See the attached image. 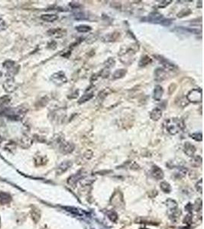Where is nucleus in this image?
Listing matches in <instances>:
<instances>
[{
    "instance_id": "f257e3e1",
    "label": "nucleus",
    "mask_w": 204,
    "mask_h": 229,
    "mask_svg": "<svg viewBox=\"0 0 204 229\" xmlns=\"http://www.w3.org/2000/svg\"><path fill=\"white\" fill-rule=\"evenodd\" d=\"M164 126L168 133L171 135H175L183 129L184 124L183 121L178 118H171L164 121Z\"/></svg>"
},
{
    "instance_id": "f03ea898",
    "label": "nucleus",
    "mask_w": 204,
    "mask_h": 229,
    "mask_svg": "<svg viewBox=\"0 0 204 229\" xmlns=\"http://www.w3.org/2000/svg\"><path fill=\"white\" fill-rule=\"evenodd\" d=\"M28 109L25 107H17V108H6L2 113L4 116L11 120L18 121L22 119V118L25 116Z\"/></svg>"
},
{
    "instance_id": "7ed1b4c3",
    "label": "nucleus",
    "mask_w": 204,
    "mask_h": 229,
    "mask_svg": "<svg viewBox=\"0 0 204 229\" xmlns=\"http://www.w3.org/2000/svg\"><path fill=\"white\" fill-rule=\"evenodd\" d=\"M143 20L147 21V22L154 23V24H160L164 26H169L171 24V22H172V19L165 18L162 15L158 12H156V11H154V12L151 13L150 15H148V16L144 18Z\"/></svg>"
},
{
    "instance_id": "20e7f679",
    "label": "nucleus",
    "mask_w": 204,
    "mask_h": 229,
    "mask_svg": "<svg viewBox=\"0 0 204 229\" xmlns=\"http://www.w3.org/2000/svg\"><path fill=\"white\" fill-rule=\"evenodd\" d=\"M187 100L192 103H201L202 100V89H193L187 93Z\"/></svg>"
},
{
    "instance_id": "39448f33",
    "label": "nucleus",
    "mask_w": 204,
    "mask_h": 229,
    "mask_svg": "<svg viewBox=\"0 0 204 229\" xmlns=\"http://www.w3.org/2000/svg\"><path fill=\"white\" fill-rule=\"evenodd\" d=\"M51 80L58 86H61L62 84H64L67 83V78L66 77L65 74L63 71H59L58 73L53 74L51 77Z\"/></svg>"
},
{
    "instance_id": "423d86ee",
    "label": "nucleus",
    "mask_w": 204,
    "mask_h": 229,
    "mask_svg": "<svg viewBox=\"0 0 204 229\" xmlns=\"http://www.w3.org/2000/svg\"><path fill=\"white\" fill-rule=\"evenodd\" d=\"M59 149L61 152H62L63 154H69V153L73 152V150H74V144L71 142H69V141H62L59 144Z\"/></svg>"
},
{
    "instance_id": "0eeeda50",
    "label": "nucleus",
    "mask_w": 204,
    "mask_h": 229,
    "mask_svg": "<svg viewBox=\"0 0 204 229\" xmlns=\"http://www.w3.org/2000/svg\"><path fill=\"white\" fill-rule=\"evenodd\" d=\"M157 57V60L162 64V66L164 67V70H173L176 68V65L174 64H173L172 62H171L170 61H168V59L164 58V57L161 56V55H156L155 56Z\"/></svg>"
},
{
    "instance_id": "6e6552de",
    "label": "nucleus",
    "mask_w": 204,
    "mask_h": 229,
    "mask_svg": "<svg viewBox=\"0 0 204 229\" xmlns=\"http://www.w3.org/2000/svg\"><path fill=\"white\" fill-rule=\"evenodd\" d=\"M3 88L7 93H12L17 88V84L14 78H8L3 83Z\"/></svg>"
},
{
    "instance_id": "1a4fd4ad",
    "label": "nucleus",
    "mask_w": 204,
    "mask_h": 229,
    "mask_svg": "<svg viewBox=\"0 0 204 229\" xmlns=\"http://www.w3.org/2000/svg\"><path fill=\"white\" fill-rule=\"evenodd\" d=\"M167 78V71L164 68H158L155 71V80L157 82H162Z\"/></svg>"
},
{
    "instance_id": "9d476101",
    "label": "nucleus",
    "mask_w": 204,
    "mask_h": 229,
    "mask_svg": "<svg viewBox=\"0 0 204 229\" xmlns=\"http://www.w3.org/2000/svg\"><path fill=\"white\" fill-rule=\"evenodd\" d=\"M72 166L71 161H64L61 163L58 167L56 170V173L58 175H61L62 173H65L69 168Z\"/></svg>"
},
{
    "instance_id": "9b49d317",
    "label": "nucleus",
    "mask_w": 204,
    "mask_h": 229,
    "mask_svg": "<svg viewBox=\"0 0 204 229\" xmlns=\"http://www.w3.org/2000/svg\"><path fill=\"white\" fill-rule=\"evenodd\" d=\"M49 35L55 38H60L64 37L66 34V30H64L62 28H55L51 29L48 31Z\"/></svg>"
},
{
    "instance_id": "f8f14e48",
    "label": "nucleus",
    "mask_w": 204,
    "mask_h": 229,
    "mask_svg": "<svg viewBox=\"0 0 204 229\" xmlns=\"http://www.w3.org/2000/svg\"><path fill=\"white\" fill-rule=\"evenodd\" d=\"M163 94H164V89L161 86L156 85L154 89L153 98L155 101H160L162 98Z\"/></svg>"
},
{
    "instance_id": "ddd939ff",
    "label": "nucleus",
    "mask_w": 204,
    "mask_h": 229,
    "mask_svg": "<svg viewBox=\"0 0 204 229\" xmlns=\"http://www.w3.org/2000/svg\"><path fill=\"white\" fill-rule=\"evenodd\" d=\"M162 117V110L159 107L152 109L150 112V118L152 121H158Z\"/></svg>"
},
{
    "instance_id": "4468645a",
    "label": "nucleus",
    "mask_w": 204,
    "mask_h": 229,
    "mask_svg": "<svg viewBox=\"0 0 204 229\" xmlns=\"http://www.w3.org/2000/svg\"><path fill=\"white\" fill-rule=\"evenodd\" d=\"M184 152L189 157H193L196 152V148L190 142H186L184 144Z\"/></svg>"
},
{
    "instance_id": "2eb2a0df",
    "label": "nucleus",
    "mask_w": 204,
    "mask_h": 229,
    "mask_svg": "<svg viewBox=\"0 0 204 229\" xmlns=\"http://www.w3.org/2000/svg\"><path fill=\"white\" fill-rule=\"evenodd\" d=\"M32 144V139L27 135H24L20 140V146L24 149L29 148Z\"/></svg>"
},
{
    "instance_id": "dca6fc26",
    "label": "nucleus",
    "mask_w": 204,
    "mask_h": 229,
    "mask_svg": "<svg viewBox=\"0 0 204 229\" xmlns=\"http://www.w3.org/2000/svg\"><path fill=\"white\" fill-rule=\"evenodd\" d=\"M12 201V196L5 192H0V204L2 205L8 204Z\"/></svg>"
},
{
    "instance_id": "f3484780",
    "label": "nucleus",
    "mask_w": 204,
    "mask_h": 229,
    "mask_svg": "<svg viewBox=\"0 0 204 229\" xmlns=\"http://www.w3.org/2000/svg\"><path fill=\"white\" fill-rule=\"evenodd\" d=\"M152 176L158 179H161L164 177V172L158 166H154L152 170Z\"/></svg>"
},
{
    "instance_id": "a211bd4d",
    "label": "nucleus",
    "mask_w": 204,
    "mask_h": 229,
    "mask_svg": "<svg viewBox=\"0 0 204 229\" xmlns=\"http://www.w3.org/2000/svg\"><path fill=\"white\" fill-rule=\"evenodd\" d=\"M31 217L35 223H38L41 218V212L38 208H33L31 210Z\"/></svg>"
},
{
    "instance_id": "6ab92c4d",
    "label": "nucleus",
    "mask_w": 204,
    "mask_h": 229,
    "mask_svg": "<svg viewBox=\"0 0 204 229\" xmlns=\"http://www.w3.org/2000/svg\"><path fill=\"white\" fill-rule=\"evenodd\" d=\"M81 177H83V172L82 171L73 175V176H71L68 179V184L71 185V186L75 185L76 183H77V182L78 181V180H80V179Z\"/></svg>"
},
{
    "instance_id": "aec40b11",
    "label": "nucleus",
    "mask_w": 204,
    "mask_h": 229,
    "mask_svg": "<svg viewBox=\"0 0 204 229\" xmlns=\"http://www.w3.org/2000/svg\"><path fill=\"white\" fill-rule=\"evenodd\" d=\"M41 18L47 22H53L58 19V16L55 14H45L41 16Z\"/></svg>"
},
{
    "instance_id": "412c9836",
    "label": "nucleus",
    "mask_w": 204,
    "mask_h": 229,
    "mask_svg": "<svg viewBox=\"0 0 204 229\" xmlns=\"http://www.w3.org/2000/svg\"><path fill=\"white\" fill-rule=\"evenodd\" d=\"M93 96H94V95H93V93H92V92H91V93H85V94H83V96L79 99L78 103L79 104H83V103H86L87 101H89V100L93 97Z\"/></svg>"
},
{
    "instance_id": "4be33fe9",
    "label": "nucleus",
    "mask_w": 204,
    "mask_h": 229,
    "mask_svg": "<svg viewBox=\"0 0 204 229\" xmlns=\"http://www.w3.org/2000/svg\"><path fill=\"white\" fill-rule=\"evenodd\" d=\"M126 73H127V71H126L125 69L116 70L112 76V80H117V79L122 78V77H124L125 76Z\"/></svg>"
},
{
    "instance_id": "5701e85b",
    "label": "nucleus",
    "mask_w": 204,
    "mask_h": 229,
    "mask_svg": "<svg viewBox=\"0 0 204 229\" xmlns=\"http://www.w3.org/2000/svg\"><path fill=\"white\" fill-rule=\"evenodd\" d=\"M152 62V58L149 56H148V55H145V56H143L141 58L140 61H139V67H145L147 66V65H148V64H150Z\"/></svg>"
},
{
    "instance_id": "b1692460",
    "label": "nucleus",
    "mask_w": 204,
    "mask_h": 229,
    "mask_svg": "<svg viewBox=\"0 0 204 229\" xmlns=\"http://www.w3.org/2000/svg\"><path fill=\"white\" fill-rule=\"evenodd\" d=\"M179 31L183 32H187L189 34H197L198 33H201V31H199L198 29L195 28H184V27H178Z\"/></svg>"
},
{
    "instance_id": "393cba45",
    "label": "nucleus",
    "mask_w": 204,
    "mask_h": 229,
    "mask_svg": "<svg viewBox=\"0 0 204 229\" xmlns=\"http://www.w3.org/2000/svg\"><path fill=\"white\" fill-rule=\"evenodd\" d=\"M76 30L80 33H86L92 30V28L86 25H80L76 27Z\"/></svg>"
},
{
    "instance_id": "a878e982",
    "label": "nucleus",
    "mask_w": 204,
    "mask_h": 229,
    "mask_svg": "<svg viewBox=\"0 0 204 229\" xmlns=\"http://www.w3.org/2000/svg\"><path fill=\"white\" fill-rule=\"evenodd\" d=\"M10 102H11V98L8 96H2V97L0 98V105L5 108H7Z\"/></svg>"
},
{
    "instance_id": "bb28decb",
    "label": "nucleus",
    "mask_w": 204,
    "mask_h": 229,
    "mask_svg": "<svg viewBox=\"0 0 204 229\" xmlns=\"http://www.w3.org/2000/svg\"><path fill=\"white\" fill-rule=\"evenodd\" d=\"M76 20H86L88 19V16L83 12H77L73 15Z\"/></svg>"
},
{
    "instance_id": "cd10ccee",
    "label": "nucleus",
    "mask_w": 204,
    "mask_h": 229,
    "mask_svg": "<svg viewBox=\"0 0 204 229\" xmlns=\"http://www.w3.org/2000/svg\"><path fill=\"white\" fill-rule=\"evenodd\" d=\"M190 136L196 141H202V132H194V133L190 135Z\"/></svg>"
},
{
    "instance_id": "c85d7f7f",
    "label": "nucleus",
    "mask_w": 204,
    "mask_h": 229,
    "mask_svg": "<svg viewBox=\"0 0 204 229\" xmlns=\"http://www.w3.org/2000/svg\"><path fill=\"white\" fill-rule=\"evenodd\" d=\"M191 13L192 11H190L189 8H184V9H183L181 11H180V12L177 14V17H178V18H183L184 16L189 15L191 14Z\"/></svg>"
},
{
    "instance_id": "c756f323",
    "label": "nucleus",
    "mask_w": 204,
    "mask_h": 229,
    "mask_svg": "<svg viewBox=\"0 0 204 229\" xmlns=\"http://www.w3.org/2000/svg\"><path fill=\"white\" fill-rule=\"evenodd\" d=\"M15 63L14 61H6L3 64L4 68H5L7 70H9V69H11V68H12L13 67H15Z\"/></svg>"
},
{
    "instance_id": "7c9ffc66",
    "label": "nucleus",
    "mask_w": 204,
    "mask_h": 229,
    "mask_svg": "<svg viewBox=\"0 0 204 229\" xmlns=\"http://www.w3.org/2000/svg\"><path fill=\"white\" fill-rule=\"evenodd\" d=\"M161 188L165 192H169L171 191V186L167 182H162L161 183Z\"/></svg>"
},
{
    "instance_id": "2f4dec72",
    "label": "nucleus",
    "mask_w": 204,
    "mask_h": 229,
    "mask_svg": "<svg viewBox=\"0 0 204 229\" xmlns=\"http://www.w3.org/2000/svg\"><path fill=\"white\" fill-rule=\"evenodd\" d=\"M16 145L14 142H9L5 145V150H7L8 151H10V152H12L13 151L15 150Z\"/></svg>"
},
{
    "instance_id": "473e14b6",
    "label": "nucleus",
    "mask_w": 204,
    "mask_h": 229,
    "mask_svg": "<svg viewBox=\"0 0 204 229\" xmlns=\"http://www.w3.org/2000/svg\"><path fill=\"white\" fill-rule=\"evenodd\" d=\"M107 215H108L109 218V219L111 220V221H115L117 220V217L118 216H117V214L115 213V211H109V212L107 213Z\"/></svg>"
},
{
    "instance_id": "72a5a7b5",
    "label": "nucleus",
    "mask_w": 204,
    "mask_h": 229,
    "mask_svg": "<svg viewBox=\"0 0 204 229\" xmlns=\"http://www.w3.org/2000/svg\"><path fill=\"white\" fill-rule=\"evenodd\" d=\"M171 2V1H161L160 3H158V7L160 8H165L166 6H168L170 3Z\"/></svg>"
},
{
    "instance_id": "f704fd0d",
    "label": "nucleus",
    "mask_w": 204,
    "mask_h": 229,
    "mask_svg": "<svg viewBox=\"0 0 204 229\" xmlns=\"http://www.w3.org/2000/svg\"><path fill=\"white\" fill-rule=\"evenodd\" d=\"M114 64H115V61H114L113 59H112V58H109V59L106 61L105 66H106V67L110 68V67H112L114 66Z\"/></svg>"
},
{
    "instance_id": "c9c22d12",
    "label": "nucleus",
    "mask_w": 204,
    "mask_h": 229,
    "mask_svg": "<svg viewBox=\"0 0 204 229\" xmlns=\"http://www.w3.org/2000/svg\"><path fill=\"white\" fill-rule=\"evenodd\" d=\"M7 28L6 23L5 22L4 20H2V18H0V31L5 30Z\"/></svg>"
},
{
    "instance_id": "e433bc0d",
    "label": "nucleus",
    "mask_w": 204,
    "mask_h": 229,
    "mask_svg": "<svg viewBox=\"0 0 204 229\" xmlns=\"http://www.w3.org/2000/svg\"><path fill=\"white\" fill-rule=\"evenodd\" d=\"M5 109H6V108L3 107V106H1V105H0V114H1V113H2V112H4V110H5Z\"/></svg>"
},
{
    "instance_id": "4c0bfd02",
    "label": "nucleus",
    "mask_w": 204,
    "mask_h": 229,
    "mask_svg": "<svg viewBox=\"0 0 204 229\" xmlns=\"http://www.w3.org/2000/svg\"><path fill=\"white\" fill-rule=\"evenodd\" d=\"M2 137L0 136V144H1V143H2Z\"/></svg>"
},
{
    "instance_id": "58836bf2",
    "label": "nucleus",
    "mask_w": 204,
    "mask_h": 229,
    "mask_svg": "<svg viewBox=\"0 0 204 229\" xmlns=\"http://www.w3.org/2000/svg\"><path fill=\"white\" fill-rule=\"evenodd\" d=\"M1 76H2V73L0 72V77H1Z\"/></svg>"
},
{
    "instance_id": "ea45409f",
    "label": "nucleus",
    "mask_w": 204,
    "mask_h": 229,
    "mask_svg": "<svg viewBox=\"0 0 204 229\" xmlns=\"http://www.w3.org/2000/svg\"><path fill=\"white\" fill-rule=\"evenodd\" d=\"M0 226H1V219H0Z\"/></svg>"
}]
</instances>
